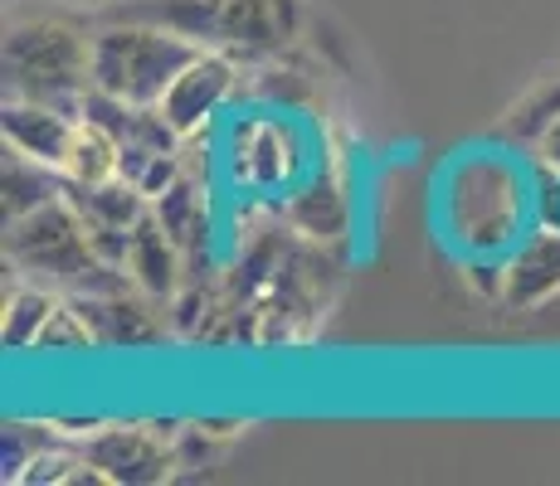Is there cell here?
Returning a JSON list of instances; mask_svg holds the SVG:
<instances>
[{
  "label": "cell",
  "instance_id": "cell-7",
  "mask_svg": "<svg viewBox=\"0 0 560 486\" xmlns=\"http://www.w3.org/2000/svg\"><path fill=\"white\" fill-rule=\"evenodd\" d=\"M273 210L298 239L317 248H347L351 234H357V186H351V176L337 161H322L303 186L283 194Z\"/></svg>",
  "mask_w": 560,
  "mask_h": 486
},
{
  "label": "cell",
  "instance_id": "cell-3",
  "mask_svg": "<svg viewBox=\"0 0 560 486\" xmlns=\"http://www.w3.org/2000/svg\"><path fill=\"white\" fill-rule=\"evenodd\" d=\"M93 25L69 10H15L5 25L0 73L5 97H35L79 112L93 93Z\"/></svg>",
  "mask_w": 560,
  "mask_h": 486
},
{
  "label": "cell",
  "instance_id": "cell-5",
  "mask_svg": "<svg viewBox=\"0 0 560 486\" xmlns=\"http://www.w3.org/2000/svg\"><path fill=\"white\" fill-rule=\"evenodd\" d=\"M5 268L20 277H35V283L69 292V297L73 292L107 287L113 277H122V268L98 258V248H93L89 229H83L69 190H63L59 200L39 204L25 220L5 224Z\"/></svg>",
  "mask_w": 560,
  "mask_h": 486
},
{
  "label": "cell",
  "instance_id": "cell-6",
  "mask_svg": "<svg viewBox=\"0 0 560 486\" xmlns=\"http://www.w3.org/2000/svg\"><path fill=\"white\" fill-rule=\"evenodd\" d=\"M244 69L249 63L230 49H210L205 45L186 69L176 73V83L166 88V97L156 103V112L176 127L180 142H210L214 127L244 103Z\"/></svg>",
  "mask_w": 560,
  "mask_h": 486
},
{
  "label": "cell",
  "instance_id": "cell-4",
  "mask_svg": "<svg viewBox=\"0 0 560 486\" xmlns=\"http://www.w3.org/2000/svg\"><path fill=\"white\" fill-rule=\"evenodd\" d=\"M205 45L176 35L152 20H117L98 15L93 25V88L132 107H156L176 73L196 59Z\"/></svg>",
  "mask_w": 560,
  "mask_h": 486
},
{
  "label": "cell",
  "instance_id": "cell-13",
  "mask_svg": "<svg viewBox=\"0 0 560 486\" xmlns=\"http://www.w3.org/2000/svg\"><path fill=\"white\" fill-rule=\"evenodd\" d=\"M63 194V176L45 161L25 156V151L5 146V161H0V210H5V224L35 214L39 204L59 200Z\"/></svg>",
  "mask_w": 560,
  "mask_h": 486
},
{
  "label": "cell",
  "instance_id": "cell-1",
  "mask_svg": "<svg viewBox=\"0 0 560 486\" xmlns=\"http://www.w3.org/2000/svg\"><path fill=\"white\" fill-rule=\"evenodd\" d=\"M429 224L454 263L508 258L536 229L532 151L502 137L448 151L429 186Z\"/></svg>",
  "mask_w": 560,
  "mask_h": 486
},
{
  "label": "cell",
  "instance_id": "cell-11",
  "mask_svg": "<svg viewBox=\"0 0 560 486\" xmlns=\"http://www.w3.org/2000/svg\"><path fill=\"white\" fill-rule=\"evenodd\" d=\"M122 273L132 277L147 297H156L161 307H171V301H176L180 283H186V253H180L176 239L161 229L156 214H147V220L132 229L127 253H122Z\"/></svg>",
  "mask_w": 560,
  "mask_h": 486
},
{
  "label": "cell",
  "instance_id": "cell-9",
  "mask_svg": "<svg viewBox=\"0 0 560 486\" xmlns=\"http://www.w3.org/2000/svg\"><path fill=\"white\" fill-rule=\"evenodd\" d=\"M560 297V229L536 224L522 244L508 253V283H502V307L516 317H536Z\"/></svg>",
  "mask_w": 560,
  "mask_h": 486
},
{
  "label": "cell",
  "instance_id": "cell-12",
  "mask_svg": "<svg viewBox=\"0 0 560 486\" xmlns=\"http://www.w3.org/2000/svg\"><path fill=\"white\" fill-rule=\"evenodd\" d=\"M59 301H63L59 287L15 273V287H5V317H0V341H5V351L35 355V345L54 321V311H59Z\"/></svg>",
  "mask_w": 560,
  "mask_h": 486
},
{
  "label": "cell",
  "instance_id": "cell-16",
  "mask_svg": "<svg viewBox=\"0 0 560 486\" xmlns=\"http://www.w3.org/2000/svg\"><path fill=\"white\" fill-rule=\"evenodd\" d=\"M54 438H59L54 424H20V418L5 424V482H20V472H25Z\"/></svg>",
  "mask_w": 560,
  "mask_h": 486
},
{
  "label": "cell",
  "instance_id": "cell-18",
  "mask_svg": "<svg viewBox=\"0 0 560 486\" xmlns=\"http://www.w3.org/2000/svg\"><path fill=\"white\" fill-rule=\"evenodd\" d=\"M536 321H541L546 331H560V297H556V301H551V307H546V311H536Z\"/></svg>",
  "mask_w": 560,
  "mask_h": 486
},
{
  "label": "cell",
  "instance_id": "cell-17",
  "mask_svg": "<svg viewBox=\"0 0 560 486\" xmlns=\"http://www.w3.org/2000/svg\"><path fill=\"white\" fill-rule=\"evenodd\" d=\"M532 156H536V161H546V166H556V170H560V117H556L551 127H546V137H541V142L532 146Z\"/></svg>",
  "mask_w": 560,
  "mask_h": 486
},
{
  "label": "cell",
  "instance_id": "cell-14",
  "mask_svg": "<svg viewBox=\"0 0 560 486\" xmlns=\"http://www.w3.org/2000/svg\"><path fill=\"white\" fill-rule=\"evenodd\" d=\"M59 176L63 186H107V180L122 176V142L103 122L79 112V132H73V146L63 156Z\"/></svg>",
  "mask_w": 560,
  "mask_h": 486
},
{
  "label": "cell",
  "instance_id": "cell-8",
  "mask_svg": "<svg viewBox=\"0 0 560 486\" xmlns=\"http://www.w3.org/2000/svg\"><path fill=\"white\" fill-rule=\"evenodd\" d=\"M89 458L98 462V472L117 486H147V482H166L176 467V448L166 442V434L152 424H103L98 434L83 438Z\"/></svg>",
  "mask_w": 560,
  "mask_h": 486
},
{
  "label": "cell",
  "instance_id": "cell-2",
  "mask_svg": "<svg viewBox=\"0 0 560 486\" xmlns=\"http://www.w3.org/2000/svg\"><path fill=\"white\" fill-rule=\"evenodd\" d=\"M220 186L244 204H278L322 166V132L303 107L240 103L210 137Z\"/></svg>",
  "mask_w": 560,
  "mask_h": 486
},
{
  "label": "cell",
  "instance_id": "cell-10",
  "mask_svg": "<svg viewBox=\"0 0 560 486\" xmlns=\"http://www.w3.org/2000/svg\"><path fill=\"white\" fill-rule=\"evenodd\" d=\"M0 132H5V146L25 151V156L59 170L73 146V132H79V112H69L59 103H35V97H5Z\"/></svg>",
  "mask_w": 560,
  "mask_h": 486
},
{
  "label": "cell",
  "instance_id": "cell-15",
  "mask_svg": "<svg viewBox=\"0 0 560 486\" xmlns=\"http://www.w3.org/2000/svg\"><path fill=\"white\" fill-rule=\"evenodd\" d=\"M556 117H560V79H541L536 88H526L522 97H516V107L502 117L498 137L512 142V146H522V151H532Z\"/></svg>",
  "mask_w": 560,
  "mask_h": 486
}]
</instances>
